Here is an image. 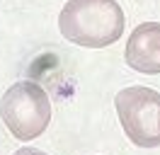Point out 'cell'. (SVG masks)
<instances>
[{
	"label": "cell",
	"instance_id": "cell-1",
	"mask_svg": "<svg viewBox=\"0 0 160 155\" xmlns=\"http://www.w3.org/2000/svg\"><path fill=\"white\" fill-rule=\"evenodd\" d=\"M124 10L117 0H68L58 15L63 39L85 48H104L124 37Z\"/></svg>",
	"mask_w": 160,
	"mask_h": 155
},
{
	"label": "cell",
	"instance_id": "cell-2",
	"mask_svg": "<svg viewBox=\"0 0 160 155\" xmlns=\"http://www.w3.org/2000/svg\"><path fill=\"white\" fill-rule=\"evenodd\" d=\"M0 116L17 141H32L51 124L49 95L34 80H20L8 87L0 99Z\"/></svg>",
	"mask_w": 160,
	"mask_h": 155
},
{
	"label": "cell",
	"instance_id": "cell-3",
	"mask_svg": "<svg viewBox=\"0 0 160 155\" xmlns=\"http://www.w3.org/2000/svg\"><path fill=\"white\" fill-rule=\"evenodd\" d=\"M117 116L129 136V141L138 148H158L160 145V92L143 85L124 87L114 97Z\"/></svg>",
	"mask_w": 160,
	"mask_h": 155
},
{
	"label": "cell",
	"instance_id": "cell-4",
	"mask_svg": "<svg viewBox=\"0 0 160 155\" xmlns=\"http://www.w3.org/2000/svg\"><path fill=\"white\" fill-rule=\"evenodd\" d=\"M126 66L146 73L158 75L160 73V22H143L131 32L126 41Z\"/></svg>",
	"mask_w": 160,
	"mask_h": 155
},
{
	"label": "cell",
	"instance_id": "cell-5",
	"mask_svg": "<svg viewBox=\"0 0 160 155\" xmlns=\"http://www.w3.org/2000/svg\"><path fill=\"white\" fill-rule=\"evenodd\" d=\"M12 155H46V153L39 150V148H29V145H24V148H20V150H15Z\"/></svg>",
	"mask_w": 160,
	"mask_h": 155
}]
</instances>
